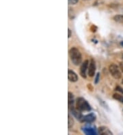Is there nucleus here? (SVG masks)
Masks as SVG:
<instances>
[{
	"label": "nucleus",
	"instance_id": "obj_1",
	"mask_svg": "<svg viewBox=\"0 0 123 135\" xmlns=\"http://www.w3.org/2000/svg\"><path fill=\"white\" fill-rule=\"evenodd\" d=\"M69 56L71 60L72 63L75 65L79 66L81 64L82 62V56H81V52L76 47H72L69 50Z\"/></svg>",
	"mask_w": 123,
	"mask_h": 135
},
{
	"label": "nucleus",
	"instance_id": "obj_2",
	"mask_svg": "<svg viewBox=\"0 0 123 135\" xmlns=\"http://www.w3.org/2000/svg\"><path fill=\"white\" fill-rule=\"evenodd\" d=\"M76 109L79 111H90L91 106L87 100L83 98H79L76 100Z\"/></svg>",
	"mask_w": 123,
	"mask_h": 135
},
{
	"label": "nucleus",
	"instance_id": "obj_3",
	"mask_svg": "<svg viewBox=\"0 0 123 135\" xmlns=\"http://www.w3.org/2000/svg\"><path fill=\"white\" fill-rule=\"evenodd\" d=\"M109 70L111 75L114 77L115 79H120L122 77L121 70L120 69L119 66H118L116 64H112L109 66Z\"/></svg>",
	"mask_w": 123,
	"mask_h": 135
},
{
	"label": "nucleus",
	"instance_id": "obj_4",
	"mask_svg": "<svg viewBox=\"0 0 123 135\" xmlns=\"http://www.w3.org/2000/svg\"><path fill=\"white\" fill-rule=\"evenodd\" d=\"M96 72V64L95 62L93 59H92L90 60V63H89V66H88V75L89 77H93L95 75Z\"/></svg>",
	"mask_w": 123,
	"mask_h": 135
},
{
	"label": "nucleus",
	"instance_id": "obj_5",
	"mask_svg": "<svg viewBox=\"0 0 123 135\" xmlns=\"http://www.w3.org/2000/svg\"><path fill=\"white\" fill-rule=\"evenodd\" d=\"M88 66H89L88 60H85L83 63H81V67H80V75L82 78H84V79L86 78V71L88 69Z\"/></svg>",
	"mask_w": 123,
	"mask_h": 135
},
{
	"label": "nucleus",
	"instance_id": "obj_6",
	"mask_svg": "<svg viewBox=\"0 0 123 135\" xmlns=\"http://www.w3.org/2000/svg\"><path fill=\"white\" fill-rule=\"evenodd\" d=\"M96 119V116L93 113H90L88 115H86L84 117H83L81 119V122H86V123H92L94 122Z\"/></svg>",
	"mask_w": 123,
	"mask_h": 135
},
{
	"label": "nucleus",
	"instance_id": "obj_7",
	"mask_svg": "<svg viewBox=\"0 0 123 135\" xmlns=\"http://www.w3.org/2000/svg\"><path fill=\"white\" fill-rule=\"evenodd\" d=\"M68 79L69 81L73 83L77 82L78 80V76L77 74L74 71L71 70H68Z\"/></svg>",
	"mask_w": 123,
	"mask_h": 135
},
{
	"label": "nucleus",
	"instance_id": "obj_8",
	"mask_svg": "<svg viewBox=\"0 0 123 135\" xmlns=\"http://www.w3.org/2000/svg\"><path fill=\"white\" fill-rule=\"evenodd\" d=\"M98 132L101 135H112L113 133H112L111 130L109 129L106 126H101L98 129Z\"/></svg>",
	"mask_w": 123,
	"mask_h": 135
},
{
	"label": "nucleus",
	"instance_id": "obj_9",
	"mask_svg": "<svg viewBox=\"0 0 123 135\" xmlns=\"http://www.w3.org/2000/svg\"><path fill=\"white\" fill-rule=\"evenodd\" d=\"M69 110L70 111L72 114H73V115L77 119H79V121H81V119L83 117L81 113H80L81 111H79V110L77 109H75L74 106H72V107L69 108Z\"/></svg>",
	"mask_w": 123,
	"mask_h": 135
},
{
	"label": "nucleus",
	"instance_id": "obj_10",
	"mask_svg": "<svg viewBox=\"0 0 123 135\" xmlns=\"http://www.w3.org/2000/svg\"><path fill=\"white\" fill-rule=\"evenodd\" d=\"M74 96L73 94L71 93V92H68V107H72L73 106V103H74Z\"/></svg>",
	"mask_w": 123,
	"mask_h": 135
},
{
	"label": "nucleus",
	"instance_id": "obj_11",
	"mask_svg": "<svg viewBox=\"0 0 123 135\" xmlns=\"http://www.w3.org/2000/svg\"><path fill=\"white\" fill-rule=\"evenodd\" d=\"M114 21L119 23H123V15H116L113 17Z\"/></svg>",
	"mask_w": 123,
	"mask_h": 135
},
{
	"label": "nucleus",
	"instance_id": "obj_12",
	"mask_svg": "<svg viewBox=\"0 0 123 135\" xmlns=\"http://www.w3.org/2000/svg\"><path fill=\"white\" fill-rule=\"evenodd\" d=\"M83 131H84V132L86 134H96L95 130L91 128H85L84 129H83Z\"/></svg>",
	"mask_w": 123,
	"mask_h": 135
},
{
	"label": "nucleus",
	"instance_id": "obj_13",
	"mask_svg": "<svg viewBox=\"0 0 123 135\" xmlns=\"http://www.w3.org/2000/svg\"><path fill=\"white\" fill-rule=\"evenodd\" d=\"M113 98L114 99L116 100L119 101L120 102H123V96L119 93H114V95H113Z\"/></svg>",
	"mask_w": 123,
	"mask_h": 135
},
{
	"label": "nucleus",
	"instance_id": "obj_14",
	"mask_svg": "<svg viewBox=\"0 0 123 135\" xmlns=\"http://www.w3.org/2000/svg\"><path fill=\"white\" fill-rule=\"evenodd\" d=\"M74 125V120L73 119L70 117V115L68 114V128H71Z\"/></svg>",
	"mask_w": 123,
	"mask_h": 135
},
{
	"label": "nucleus",
	"instance_id": "obj_15",
	"mask_svg": "<svg viewBox=\"0 0 123 135\" xmlns=\"http://www.w3.org/2000/svg\"><path fill=\"white\" fill-rule=\"evenodd\" d=\"M99 80H100V73L99 72H98V73L96 74V75L95 80H94V83H95V84H97L98 83H99Z\"/></svg>",
	"mask_w": 123,
	"mask_h": 135
},
{
	"label": "nucleus",
	"instance_id": "obj_16",
	"mask_svg": "<svg viewBox=\"0 0 123 135\" xmlns=\"http://www.w3.org/2000/svg\"><path fill=\"white\" fill-rule=\"evenodd\" d=\"M78 2H79V0H68V4L70 5H75Z\"/></svg>",
	"mask_w": 123,
	"mask_h": 135
},
{
	"label": "nucleus",
	"instance_id": "obj_17",
	"mask_svg": "<svg viewBox=\"0 0 123 135\" xmlns=\"http://www.w3.org/2000/svg\"><path fill=\"white\" fill-rule=\"evenodd\" d=\"M119 67L122 72H123V62H120L119 63Z\"/></svg>",
	"mask_w": 123,
	"mask_h": 135
},
{
	"label": "nucleus",
	"instance_id": "obj_18",
	"mask_svg": "<svg viewBox=\"0 0 123 135\" xmlns=\"http://www.w3.org/2000/svg\"><path fill=\"white\" fill-rule=\"evenodd\" d=\"M116 91H120V92H122V93H123V90H122V89L121 87H120L119 86H118L116 88Z\"/></svg>",
	"mask_w": 123,
	"mask_h": 135
},
{
	"label": "nucleus",
	"instance_id": "obj_19",
	"mask_svg": "<svg viewBox=\"0 0 123 135\" xmlns=\"http://www.w3.org/2000/svg\"><path fill=\"white\" fill-rule=\"evenodd\" d=\"M68 38H70V36H71V34H72V31L70 29H68Z\"/></svg>",
	"mask_w": 123,
	"mask_h": 135
},
{
	"label": "nucleus",
	"instance_id": "obj_20",
	"mask_svg": "<svg viewBox=\"0 0 123 135\" xmlns=\"http://www.w3.org/2000/svg\"><path fill=\"white\" fill-rule=\"evenodd\" d=\"M121 44H122V46H123V42H121Z\"/></svg>",
	"mask_w": 123,
	"mask_h": 135
},
{
	"label": "nucleus",
	"instance_id": "obj_21",
	"mask_svg": "<svg viewBox=\"0 0 123 135\" xmlns=\"http://www.w3.org/2000/svg\"><path fill=\"white\" fill-rule=\"evenodd\" d=\"M122 84H123V79H122Z\"/></svg>",
	"mask_w": 123,
	"mask_h": 135
},
{
	"label": "nucleus",
	"instance_id": "obj_22",
	"mask_svg": "<svg viewBox=\"0 0 123 135\" xmlns=\"http://www.w3.org/2000/svg\"><path fill=\"white\" fill-rule=\"evenodd\" d=\"M84 1H88V0H84Z\"/></svg>",
	"mask_w": 123,
	"mask_h": 135
}]
</instances>
